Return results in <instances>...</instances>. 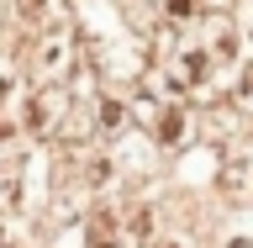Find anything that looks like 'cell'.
I'll return each mask as SVG.
<instances>
[{
  "mask_svg": "<svg viewBox=\"0 0 253 248\" xmlns=\"http://www.w3.org/2000/svg\"><path fill=\"white\" fill-rule=\"evenodd\" d=\"M169 16H190V0H169Z\"/></svg>",
  "mask_w": 253,
  "mask_h": 248,
  "instance_id": "cell-1",
  "label": "cell"
}]
</instances>
